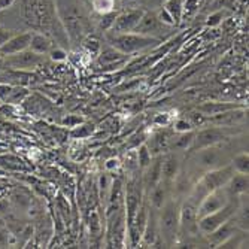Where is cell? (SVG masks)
Segmentation results:
<instances>
[{
	"label": "cell",
	"mask_w": 249,
	"mask_h": 249,
	"mask_svg": "<svg viewBox=\"0 0 249 249\" xmlns=\"http://www.w3.org/2000/svg\"><path fill=\"white\" fill-rule=\"evenodd\" d=\"M160 21L161 22H166V24H173V22H175V19L172 18V15L167 11H164V12L160 14Z\"/></svg>",
	"instance_id": "34"
},
{
	"label": "cell",
	"mask_w": 249,
	"mask_h": 249,
	"mask_svg": "<svg viewBox=\"0 0 249 249\" xmlns=\"http://www.w3.org/2000/svg\"><path fill=\"white\" fill-rule=\"evenodd\" d=\"M229 200H230V196L227 194L225 188H219V190H215V191L209 193L205 198L198 203L197 219L219 211L221 208H224L225 205H227Z\"/></svg>",
	"instance_id": "5"
},
{
	"label": "cell",
	"mask_w": 249,
	"mask_h": 249,
	"mask_svg": "<svg viewBox=\"0 0 249 249\" xmlns=\"http://www.w3.org/2000/svg\"><path fill=\"white\" fill-rule=\"evenodd\" d=\"M30 40H32L30 35H21V36L12 37L8 42H5L2 47H0V51H2L5 55H12V54L21 53V51H24L29 47Z\"/></svg>",
	"instance_id": "13"
},
{
	"label": "cell",
	"mask_w": 249,
	"mask_h": 249,
	"mask_svg": "<svg viewBox=\"0 0 249 249\" xmlns=\"http://www.w3.org/2000/svg\"><path fill=\"white\" fill-rule=\"evenodd\" d=\"M236 107H242V106L237 103H205V105L198 106V112H201L203 115H206L209 118V117L224 114V112L236 109Z\"/></svg>",
	"instance_id": "16"
},
{
	"label": "cell",
	"mask_w": 249,
	"mask_h": 249,
	"mask_svg": "<svg viewBox=\"0 0 249 249\" xmlns=\"http://www.w3.org/2000/svg\"><path fill=\"white\" fill-rule=\"evenodd\" d=\"M169 134L167 133H157L152 136V139H149V142L146 143L149 152L152 155H160L161 152H164L166 149H169Z\"/></svg>",
	"instance_id": "17"
},
{
	"label": "cell",
	"mask_w": 249,
	"mask_h": 249,
	"mask_svg": "<svg viewBox=\"0 0 249 249\" xmlns=\"http://www.w3.org/2000/svg\"><path fill=\"white\" fill-rule=\"evenodd\" d=\"M166 184H163L161 180H160V184H157L152 190H151V203H152V206L154 209H160L164 203H166Z\"/></svg>",
	"instance_id": "20"
},
{
	"label": "cell",
	"mask_w": 249,
	"mask_h": 249,
	"mask_svg": "<svg viewBox=\"0 0 249 249\" xmlns=\"http://www.w3.org/2000/svg\"><path fill=\"white\" fill-rule=\"evenodd\" d=\"M125 208H127V227H128L141 208V193L138 191V188H134V185L128 187V190H127Z\"/></svg>",
	"instance_id": "12"
},
{
	"label": "cell",
	"mask_w": 249,
	"mask_h": 249,
	"mask_svg": "<svg viewBox=\"0 0 249 249\" xmlns=\"http://www.w3.org/2000/svg\"><path fill=\"white\" fill-rule=\"evenodd\" d=\"M106 169L107 170H114V169H118L120 167V160L118 158H110V160H107L106 161Z\"/></svg>",
	"instance_id": "32"
},
{
	"label": "cell",
	"mask_w": 249,
	"mask_h": 249,
	"mask_svg": "<svg viewBox=\"0 0 249 249\" xmlns=\"http://www.w3.org/2000/svg\"><path fill=\"white\" fill-rule=\"evenodd\" d=\"M30 47H32V51L33 53H36V54H45V53L50 51L51 43H50L48 39H45L43 36H35L30 40Z\"/></svg>",
	"instance_id": "22"
},
{
	"label": "cell",
	"mask_w": 249,
	"mask_h": 249,
	"mask_svg": "<svg viewBox=\"0 0 249 249\" xmlns=\"http://www.w3.org/2000/svg\"><path fill=\"white\" fill-rule=\"evenodd\" d=\"M242 242H243V236L234 233L227 240H224L218 248H239V246H242Z\"/></svg>",
	"instance_id": "27"
},
{
	"label": "cell",
	"mask_w": 249,
	"mask_h": 249,
	"mask_svg": "<svg viewBox=\"0 0 249 249\" xmlns=\"http://www.w3.org/2000/svg\"><path fill=\"white\" fill-rule=\"evenodd\" d=\"M194 127L191 125V123L188 120H178L173 125V130L176 133H185V131H191Z\"/></svg>",
	"instance_id": "29"
},
{
	"label": "cell",
	"mask_w": 249,
	"mask_h": 249,
	"mask_svg": "<svg viewBox=\"0 0 249 249\" xmlns=\"http://www.w3.org/2000/svg\"><path fill=\"white\" fill-rule=\"evenodd\" d=\"M93 125H88V124H82V125H75L73 130L71 131V136L75 139H84V138H88V136L93 134Z\"/></svg>",
	"instance_id": "24"
},
{
	"label": "cell",
	"mask_w": 249,
	"mask_h": 249,
	"mask_svg": "<svg viewBox=\"0 0 249 249\" xmlns=\"http://www.w3.org/2000/svg\"><path fill=\"white\" fill-rule=\"evenodd\" d=\"M196 160L200 166L206 167V169H216V167H222V166H227L229 163V158L222 154L221 149L216 148V145L213 146H208V148H203L200 151H197V157Z\"/></svg>",
	"instance_id": "6"
},
{
	"label": "cell",
	"mask_w": 249,
	"mask_h": 249,
	"mask_svg": "<svg viewBox=\"0 0 249 249\" xmlns=\"http://www.w3.org/2000/svg\"><path fill=\"white\" fill-rule=\"evenodd\" d=\"M248 185H249V180H248V175L245 173H237L233 175L230 178V180L225 185V191L230 197H234V196H239V194H245L248 191Z\"/></svg>",
	"instance_id": "14"
},
{
	"label": "cell",
	"mask_w": 249,
	"mask_h": 249,
	"mask_svg": "<svg viewBox=\"0 0 249 249\" xmlns=\"http://www.w3.org/2000/svg\"><path fill=\"white\" fill-rule=\"evenodd\" d=\"M239 203L237 200H234V197H230L229 203L224 208H221L219 211L206 215L200 219H197V229L201 234H209L213 230H216L219 225H222L224 222H227L230 219L234 218V215L239 212Z\"/></svg>",
	"instance_id": "2"
},
{
	"label": "cell",
	"mask_w": 249,
	"mask_h": 249,
	"mask_svg": "<svg viewBox=\"0 0 249 249\" xmlns=\"http://www.w3.org/2000/svg\"><path fill=\"white\" fill-rule=\"evenodd\" d=\"M42 61L40 58V54H36V53H17V54H12L9 58H8V63L12 69H19V71H24V69H33L36 67L39 63Z\"/></svg>",
	"instance_id": "8"
},
{
	"label": "cell",
	"mask_w": 249,
	"mask_h": 249,
	"mask_svg": "<svg viewBox=\"0 0 249 249\" xmlns=\"http://www.w3.org/2000/svg\"><path fill=\"white\" fill-rule=\"evenodd\" d=\"M51 58L55 60V61H61V60L66 58V53L61 51V50H54V51H51Z\"/></svg>",
	"instance_id": "33"
},
{
	"label": "cell",
	"mask_w": 249,
	"mask_h": 249,
	"mask_svg": "<svg viewBox=\"0 0 249 249\" xmlns=\"http://www.w3.org/2000/svg\"><path fill=\"white\" fill-rule=\"evenodd\" d=\"M180 169L179 157L173 152H169L166 157L161 158V182L169 185L176 179Z\"/></svg>",
	"instance_id": "9"
},
{
	"label": "cell",
	"mask_w": 249,
	"mask_h": 249,
	"mask_svg": "<svg viewBox=\"0 0 249 249\" xmlns=\"http://www.w3.org/2000/svg\"><path fill=\"white\" fill-rule=\"evenodd\" d=\"M93 6L99 14H109L114 9V0H93Z\"/></svg>",
	"instance_id": "26"
},
{
	"label": "cell",
	"mask_w": 249,
	"mask_h": 249,
	"mask_svg": "<svg viewBox=\"0 0 249 249\" xmlns=\"http://www.w3.org/2000/svg\"><path fill=\"white\" fill-rule=\"evenodd\" d=\"M179 231L194 234L198 231L197 229V206L187 201L182 209H179Z\"/></svg>",
	"instance_id": "7"
},
{
	"label": "cell",
	"mask_w": 249,
	"mask_h": 249,
	"mask_svg": "<svg viewBox=\"0 0 249 249\" xmlns=\"http://www.w3.org/2000/svg\"><path fill=\"white\" fill-rule=\"evenodd\" d=\"M141 19H142V14L141 12L124 14L120 18H117V21L114 22V29H115V32H130V30L138 27Z\"/></svg>",
	"instance_id": "15"
},
{
	"label": "cell",
	"mask_w": 249,
	"mask_h": 249,
	"mask_svg": "<svg viewBox=\"0 0 249 249\" xmlns=\"http://www.w3.org/2000/svg\"><path fill=\"white\" fill-rule=\"evenodd\" d=\"M81 123H82V118H78V117H71V118H67L64 121V124H67L69 127H75V125H78Z\"/></svg>",
	"instance_id": "35"
},
{
	"label": "cell",
	"mask_w": 249,
	"mask_h": 249,
	"mask_svg": "<svg viewBox=\"0 0 249 249\" xmlns=\"http://www.w3.org/2000/svg\"><path fill=\"white\" fill-rule=\"evenodd\" d=\"M161 213L158 218V227H160L161 237L167 246H172L179 234V206L175 200H166L160 208Z\"/></svg>",
	"instance_id": "1"
},
{
	"label": "cell",
	"mask_w": 249,
	"mask_h": 249,
	"mask_svg": "<svg viewBox=\"0 0 249 249\" xmlns=\"http://www.w3.org/2000/svg\"><path fill=\"white\" fill-rule=\"evenodd\" d=\"M127 54L115 50L114 47L112 48H107V50H103V53L100 54L99 57V63L103 64V66H112V64H115V63H121L124 58H125Z\"/></svg>",
	"instance_id": "19"
},
{
	"label": "cell",
	"mask_w": 249,
	"mask_h": 249,
	"mask_svg": "<svg viewBox=\"0 0 249 249\" xmlns=\"http://www.w3.org/2000/svg\"><path fill=\"white\" fill-rule=\"evenodd\" d=\"M227 139H229L227 128L212 127V128L200 130L198 133H194V139H193V143L190 146V151L191 152H197V151H200L203 148L219 145L221 142L227 141Z\"/></svg>",
	"instance_id": "4"
},
{
	"label": "cell",
	"mask_w": 249,
	"mask_h": 249,
	"mask_svg": "<svg viewBox=\"0 0 249 249\" xmlns=\"http://www.w3.org/2000/svg\"><path fill=\"white\" fill-rule=\"evenodd\" d=\"M125 166L130 170H136V169L139 167V164H138V154H136V151L127 154V157H125Z\"/></svg>",
	"instance_id": "30"
},
{
	"label": "cell",
	"mask_w": 249,
	"mask_h": 249,
	"mask_svg": "<svg viewBox=\"0 0 249 249\" xmlns=\"http://www.w3.org/2000/svg\"><path fill=\"white\" fill-rule=\"evenodd\" d=\"M167 12L172 15L173 19L179 21L182 15V0H169L167 3Z\"/></svg>",
	"instance_id": "25"
},
{
	"label": "cell",
	"mask_w": 249,
	"mask_h": 249,
	"mask_svg": "<svg viewBox=\"0 0 249 249\" xmlns=\"http://www.w3.org/2000/svg\"><path fill=\"white\" fill-rule=\"evenodd\" d=\"M194 139V131H185V133H179V136L176 139H173L172 142H169V148L173 151H187L190 149L191 143Z\"/></svg>",
	"instance_id": "18"
},
{
	"label": "cell",
	"mask_w": 249,
	"mask_h": 249,
	"mask_svg": "<svg viewBox=\"0 0 249 249\" xmlns=\"http://www.w3.org/2000/svg\"><path fill=\"white\" fill-rule=\"evenodd\" d=\"M145 170L146 172L143 176V188L146 191H151L161 180V157L157 155L155 160H152Z\"/></svg>",
	"instance_id": "10"
},
{
	"label": "cell",
	"mask_w": 249,
	"mask_h": 249,
	"mask_svg": "<svg viewBox=\"0 0 249 249\" xmlns=\"http://www.w3.org/2000/svg\"><path fill=\"white\" fill-rule=\"evenodd\" d=\"M154 123L157 125H160V127H166L169 123H170V115L169 114H160V115H157Z\"/></svg>",
	"instance_id": "31"
},
{
	"label": "cell",
	"mask_w": 249,
	"mask_h": 249,
	"mask_svg": "<svg viewBox=\"0 0 249 249\" xmlns=\"http://www.w3.org/2000/svg\"><path fill=\"white\" fill-rule=\"evenodd\" d=\"M136 154H138V164H139V169H143V170H145V169L151 164V161H152V154L149 152V149H148V146H146L145 142L138 148Z\"/></svg>",
	"instance_id": "23"
},
{
	"label": "cell",
	"mask_w": 249,
	"mask_h": 249,
	"mask_svg": "<svg viewBox=\"0 0 249 249\" xmlns=\"http://www.w3.org/2000/svg\"><path fill=\"white\" fill-rule=\"evenodd\" d=\"M188 121L191 123L193 127H201V125H205L209 121V118L206 115H203L201 112H196V114H191L190 115Z\"/></svg>",
	"instance_id": "28"
},
{
	"label": "cell",
	"mask_w": 249,
	"mask_h": 249,
	"mask_svg": "<svg viewBox=\"0 0 249 249\" xmlns=\"http://www.w3.org/2000/svg\"><path fill=\"white\" fill-rule=\"evenodd\" d=\"M109 42L115 50L124 54H131L151 47L152 43H157V39L145 35H115L109 39Z\"/></svg>",
	"instance_id": "3"
},
{
	"label": "cell",
	"mask_w": 249,
	"mask_h": 249,
	"mask_svg": "<svg viewBox=\"0 0 249 249\" xmlns=\"http://www.w3.org/2000/svg\"><path fill=\"white\" fill-rule=\"evenodd\" d=\"M237 173H249V155L248 152H240L233 158V163H230Z\"/></svg>",
	"instance_id": "21"
},
{
	"label": "cell",
	"mask_w": 249,
	"mask_h": 249,
	"mask_svg": "<svg viewBox=\"0 0 249 249\" xmlns=\"http://www.w3.org/2000/svg\"><path fill=\"white\" fill-rule=\"evenodd\" d=\"M237 231V222L234 221H227V222H224L222 225H219V227L216 230H213L212 233L206 234L208 236V240L209 243H212L213 246H219L224 240H227L230 236H233L234 233Z\"/></svg>",
	"instance_id": "11"
}]
</instances>
